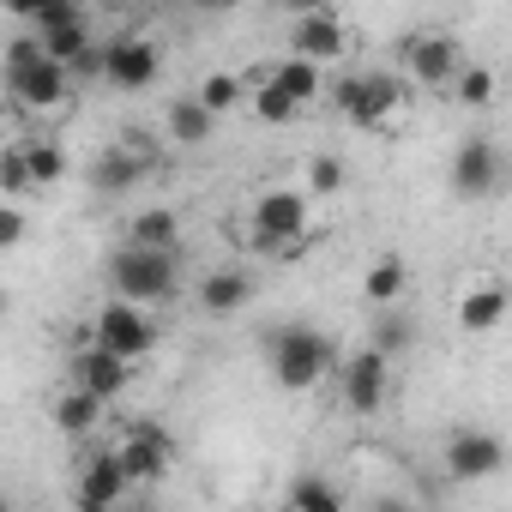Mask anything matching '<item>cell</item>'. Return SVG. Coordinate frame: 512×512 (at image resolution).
I'll return each mask as SVG.
<instances>
[{
	"instance_id": "484cf974",
	"label": "cell",
	"mask_w": 512,
	"mask_h": 512,
	"mask_svg": "<svg viewBox=\"0 0 512 512\" xmlns=\"http://www.w3.org/2000/svg\"><path fill=\"white\" fill-rule=\"evenodd\" d=\"M19 145H25V163H31V181L37 187H55L67 175V151L55 139H19Z\"/></svg>"
},
{
	"instance_id": "7a4b0ae2",
	"label": "cell",
	"mask_w": 512,
	"mask_h": 512,
	"mask_svg": "<svg viewBox=\"0 0 512 512\" xmlns=\"http://www.w3.org/2000/svg\"><path fill=\"white\" fill-rule=\"evenodd\" d=\"M266 356H272V380H278L284 392H314V386L344 362L338 344H332L320 326H308V320L278 326V332L266 338Z\"/></svg>"
},
{
	"instance_id": "4dcf8cb0",
	"label": "cell",
	"mask_w": 512,
	"mask_h": 512,
	"mask_svg": "<svg viewBox=\"0 0 512 512\" xmlns=\"http://www.w3.org/2000/svg\"><path fill=\"white\" fill-rule=\"evenodd\" d=\"M452 97H458L464 109H488V103H494V73H488L482 61H470V67L458 73V85H452Z\"/></svg>"
},
{
	"instance_id": "d590c367",
	"label": "cell",
	"mask_w": 512,
	"mask_h": 512,
	"mask_svg": "<svg viewBox=\"0 0 512 512\" xmlns=\"http://www.w3.org/2000/svg\"><path fill=\"white\" fill-rule=\"evenodd\" d=\"M127 512H163V506H157V500H133Z\"/></svg>"
},
{
	"instance_id": "f1b7e54d",
	"label": "cell",
	"mask_w": 512,
	"mask_h": 512,
	"mask_svg": "<svg viewBox=\"0 0 512 512\" xmlns=\"http://www.w3.org/2000/svg\"><path fill=\"white\" fill-rule=\"evenodd\" d=\"M410 338H416V326H410L404 314H392V308H386V314L368 326V344H374L386 362H392V356H404V350H410Z\"/></svg>"
},
{
	"instance_id": "ffe728a7",
	"label": "cell",
	"mask_w": 512,
	"mask_h": 512,
	"mask_svg": "<svg viewBox=\"0 0 512 512\" xmlns=\"http://www.w3.org/2000/svg\"><path fill=\"white\" fill-rule=\"evenodd\" d=\"M163 127H169V145H205L211 133H217V115L199 103V97H175L169 109H163Z\"/></svg>"
},
{
	"instance_id": "8fae6325",
	"label": "cell",
	"mask_w": 512,
	"mask_h": 512,
	"mask_svg": "<svg viewBox=\"0 0 512 512\" xmlns=\"http://www.w3.org/2000/svg\"><path fill=\"white\" fill-rule=\"evenodd\" d=\"M121 464H127V476H133V488L163 482L169 464H175V434H169L157 416H139V422L127 428V440H121Z\"/></svg>"
},
{
	"instance_id": "ba28073f",
	"label": "cell",
	"mask_w": 512,
	"mask_h": 512,
	"mask_svg": "<svg viewBox=\"0 0 512 512\" xmlns=\"http://www.w3.org/2000/svg\"><path fill=\"white\" fill-rule=\"evenodd\" d=\"M157 73H163V49L151 37L121 31V37L103 43V85H115V91H151Z\"/></svg>"
},
{
	"instance_id": "30bf717a",
	"label": "cell",
	"mask_w": 512,
	"mask_h": 512,
	"mask_svg": "<svg viewBox=\"0 0 512 512\" xmlns=\"http://www.w3.org/2000/svg\"><path fill=\"white\" fill-rule=\"evenodd\" d=\"M500 181H506L500 145H494L488 133L458 139V151H452V193H458V199H488V193H500Z\"/></svg>"
},
{
	"instance_id": "2e32d148",
	"label": "cell",
	"mask_w": 512,
	"mask_h": 512,
	"mask_svg": "<svg viewBox=\"0 0 512 512\" xmlns=\"http://www.w3.org/2000/svg\"><path fill=\"white\" fill-rule=\"evenodd\" d=\"M127 488H133V476H127V464H121V446H97V452L79 464V494L121 506V500H127Z\"/></svg>"
},
{
	"instance_id": "d4e9b609",
	"label": "cell",
	"mask_w": 512,
	"mask_h": 512,
	"mask_svg": "<svg viewBox=\"0 0 512 512\" xmlns=\"http://www.w3.org/2000/svg\"><path fill=\"white\" fill-rule=\"evenodd\" d=\"M193 97H199V103H205V109H211V115L223 121L229 109H241V103L253 97V85H247V79H235V73H205Z\"/></svg>"
},
{
	"instance_id": "5b68a950",
	"label": "cell",
	"mask_w": 512,
	"mask_h": 512,
	"mask_svg": "<svg viewBox=\"0 0 512 512\" xmlns=\"http://www.w3.org/2000/svg\"><path fill=\"white\" fill-rule=\"evenodd\" d=\"M338 398H344V410L350 416H380L386 410V398H392V362L374 350V344H362V350H350L344 362H338Z\"/></svg>"
},
{
	"instance_id": "8992f818",
	"label": "cell",
	"mask_w": 512,
	"mask_h": 512,
	"mask_svg": "<svg viewBox=\"0 0 512 512\" xmlns=\"http://www.w3.org/2000/svg\"><path fill=\"white\" fill-rule=\"evenodd\" d=\"M151 163H157V151H151V139L145 133H121L115 145H103L97 157H91V193H133L145 175H151Z\"/></svg>"
},
{
	"instance_id": "d6986e66",
	"label": "cell",
	"mask_w": 512,
	"mask_h": 512,
	"mask_svg": "<svg viewBox=\"0 0 512 512\" xmlns=\"http://www.w3.org/2000/svg\"><path fill=\"white\" fill-rule=\"evenodd\" d=\"M266 79H272V85H278L296 109H308L314 97H326V91H332V85H326V67H314V61H302V55H284Z\"/></svg>"
},
{
	"instance_id": "3957f363",
	"label": "cell",
	"mask_w": 512,
	"mask_h": 512,
	"mask_svg": "<svg viewBox=\"0 0 512 512\" xmlns=\"http://www.w3.org/2000/svg\"><path fill=\"white\" fill-rule=\"evenodd\" d=\"M308 217H314V193L308 187H266L247 211L253 229V253H302L308 247Z\"/></svg>"
},
{
	"instance_id": "d6a6232c",
	"label": "cell",
	"mask_w": 512,
	"mask_h": 512,
	"mask_svg": "<svg viewBox=\"0 0 512 512\" xmlns=\"http://www.w3.org/2000/svg\"><path fill=\"white\" fill-rule=\"evenodd\" d=\"M19 241H25V205L0 199V247H19Z\"/></svg>"
},
{
	"instance_id": "603a6c76",
	"label": "cell",
	"mask_w": 512,
	"mask_h": 512,
	"mask_svg": "<svg viewBox=\"0 0 512 512\" xmlns=\"http://www.w3.org/2000/svg\"><path fill=\"white\" fill-rule=\"evenodd\" d=\"M404 284H410V266L398 260V253H380V260H374V266L362 272V296H368V302H374L380 314H386V308H392V302L404 296Z\"/></svg>"
},
{
	"instance_id": "f546056e",
	"label": "cell",
	"mask_w": 512,
	"mask_h": 512,
	"mask_svg": "<svg viewBox=\"0 0 512 512\" xmlns=\"http://www.w3.org/2000/svg\"><path fill=\"white\" fill-rule=\"evenodd\" d=\"M247 103H253V115H260V121H272V127H290V121L302 115V109H296V103H290V97H284L272 79H260V85H253V97H247Z\"/></svg>"
},
{
	"instance_id": "277c9868",
	"label": "cell",
	"mask_w": 512,
	"mask_h": 512,
	"mask_svg": "<svg viewBox=\"0 0 512 512\" xmlns=\"http://www.w3.org/2000/svg\"><path fill=\"white\" fill-rule=\"evenodd\" d=\"M85 344H97V350H109L121 362H145L157 350V320H151V308H133V302H115L109 296L91 314V338Z\"/></svg>"
},
{
	"instance_id": "7402d4cb",
	"label": "cell",
	"mask_w": 512,
	"mask_h": 512,
	"mask_svg": "<svg viewBox=\"0 0 512 512\" xmlns=\"http://www.w3.org/2000/svg\"><path fill=\"white\" fill-rule=\"evenodd\" d=\"M37 37H43V49H49V61H61L67 73H73V67H79V61H85L91 49H97V31H91V19H85V13H79L73 25H55V31H37Z\"/></svg>"
},
{
	"instance_id": "7c38bea8",
	"label": "cell",
	"mask_w": 512,
	"mask_h": 512,
	"mask_svg": "<svg viewBox=\"0 0 512 512\" xmlns=\"http://www.w3.org/2000/svg\"><path fill=\"white\" fill-rule=\"evenodd\" d=\"M404 67H410V79H416L422 91H452L458 73H464L458 43H452L446 31H416V37L404 43Z\"/></svg>"
},
{
	"instance_id": "5bb4252c",
	"label": "cell",
	"mask_w": 512,
	"mask_h": 512,
	"mask_svg": "<svg viewBox=\"0 0 512 512\" xmlns=\"http://www.w3.org/2000/svg\"><path fill=\"white\" fill-rule=\"evenodd\" d=\"M67 386H79V392H91V398L115 404V398L133 386V362H121V356H109V350L85 344V350L73 356V374H67Z\"/></svg>"
},
{
	"instance_id": "44dd1931",
	"label": "cell",
	"mask_w": 512,
	"mask_h": 512,
	"mask_svg": "<svg viewBox=\"0 0 512 512\" xmlns=\"http://www.w3.org/2000/svg\"><path fill=\"white\" fill-rule=\"evenodd\" d=\"M500 320H506V290H500V284H476V290H464V302H458V332L488 338Z\"/></svg>"
},
{
	"instance_id": "1f68e13d",
	"label": "cell",
	"mask_w": 512,
	"mask_h": 512,
	"mask_svg": "<svg viewBox=\"0 0 512 512\" xmlns=\"http://www.w3.org/2000/svg\"><path fill=\"white\" fill-rule=\"evenodd\" d=\"M344 181H350V169H344V157H332V151H320V157L308 163V193H314V199H326V193H344Z\"/></svg>"
},
{
	"instance_id": "ac0fdd59",
	"label": "cell",
	"mask_w": 512,
	"mask_h": 512,
	"mask_svg": "<svg viewBox=\"0 0 512 512\" xmlns=\"http://www.w3.org/2000/svg\"><path fill=\"white\" fill-rule=\"evenodd\" d=\"M103 398H91V392H79V386H61L55 392V404H49V422L61 428V434H73V440H85V434H97L103 428Z\"/></svg>"
},
{
	"instance_id": "9a60e30c",
	"label": "cell",
	"mask_w": 512,
	"mask_h": 512,
	"mask_svg": "<svg viewBox=\"0 0 512 512\" xmlns=\"http://www.w3.org/2000/svg\"><path fill=\"white\" fill-rule=\"evenodd\" d=\"M193 302H199L211 320H229V314H241V308L253 302V272H241V266H217V272H205V278L193 284Z\"/></svg>"
},
{
	"instance_id": "e0dca14e",
	"label": "cell",
	"mask_w": 512,
	"mask_h": 512,
	"mask_svg": "<svg viewBox=\"0 0 512 512\" xmlns=\"http://www.w3.org/2000/svg\"><path fill=\"white\" fill-rule=\"evenodd\" d=\"M175 241H181V217H175L169 205H145V211H133V217H127V229H121V247L175 253Z\"/></svg>"
},
{
	"instance_id": "52a82bcc",
	"label": "cell",
	"mask_w": 512,
	"mask_h": 512,
	"mask_svg": "<svg viewBox=\"0 0 512 512\" xmlns=\"http://www.w3.org/2000/svg\"><path fill=\"white\" fill-rule=\"evenodd\" d=\"M506 464H512V452H506L500 434H488V428H452L446 446H440V470H446L452 482H488V476H500Z\"/></svg>"
},
{
	"instance_id": "cb8c5ba5",
	"label": "cell",
	"mask_w": 512,
	"mask_h": 512,
	"mask_svg": "<svg viewBox=\"0 0 512 512\" xmlns=\"http://www.w3.org/2000/svg\"><path fill=\"white\" fill-rule=\"evenodd\" d=\"M290 512H344V494H338V482H332V476L302 470V476L290 482Z\"/></svg>"
},
{
	"instance_id": "6da1fadb",
	"label": "cell",
	"mask_w": 512,
	"mask_h": 512,
	"mask_svg": "<svg viewBox=\"0 0 512 512\" xmlns=\"http://www.w3.org/2000/svg\"><path fill=\"white\" fill-rule=\"evenodd\" d=\"M103 284L115 302L133 308H163L181 296V253H151V247H115L103 260Z\"/></svg>"
},
{
	"instance_id": "836d02e7",
	"label": "cell",
	"mask_w": 512,
	"mask_h": 512,
	"mask_svg": "<svg viewBox=\"0 0 512 512\" xmlns=\"http://www.w3.org/2000/svg\"><path fill=\"white\" fill-rule=\"evenodd\" d=\"M73 512H121V506H109V500H91V494H73Z\"/></svg>"
},
{
	"instance_id": "4316f807",
	"label": "cell",
	"mask_w": 512,
	"mask_h": 512,
	"mask_svg": "<svg viewBox=\"0 0 512 512\" xmlns=\"http://www.w3.org/2000/svg\"><path fill=\"white\" fill-rule=\"evenodd\" d=\"M25 193H37L31 163H25V145H7V157H0V199H7V205H25Z\"/></svg>"
},
{
	"instance_id": "4fadbf2b",
	"label": "cell",
	"mask_w": 512,
	"mask_h": 512,
	"mask_svg": "<svg viewBox=\"0 0 512 512\" xmlns=\"http://www.w3.org/2000/svg\"><path fill=\"white\" fill-rule=\"evenodd\" d=\"M7 91H13L19 109H31V115H55V109H67V97H73V73H67L61 61H43V67H31V73H13Z\"/></svg>"
},
{
	"instance_id": "83f0119b",
	"label": "cell",
	"mask_w": 512,
	"mask_h": 512,
	"mask_svg": "<svg viewBox=\"0 0 512 512\" xmlns=\"http://www.w3.org/2000/svg\"><path fill=\"white\" fill-rule=\"evenodd\" d=\"M326 97H332V109H338L344 121H356V127H362V115H368V73H338Z\"/></svg>"
},
{
	"instance_id": "e575fe53",
	"label": "cell",
	"mask_w": 512,
	"mask_h": 512,
	"mask_svg": "<svg viewBox=\"0 0 512 512\" xmlns=\"http://www.w3.org/2000/svg\"><path fill=\"white\" fill-rule=\"evenodd\" d=\"M374 512H416V506H410V500H398V494H380V500H374Z\"/></svg>"
},
{
	"instance_id": "9c48e42d",
	"label": "cell",
	"mask_w": 512,
	"mask_h": 512,
	"mask_svg": "<svg viewBox=\"0 0 512 512\" xmlns=\"http://www.w3.org/2000/svg\"><path fill=\"white\" fill-rule=\"evenodd\" d=\"M290 55L314 61V67H332L350 55V25L332 13V7H302L290 19Z\"/></svg>"
}]
</instances>
